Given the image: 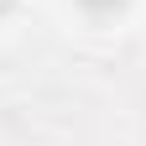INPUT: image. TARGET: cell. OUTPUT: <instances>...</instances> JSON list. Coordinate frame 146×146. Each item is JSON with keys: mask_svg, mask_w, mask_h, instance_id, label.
<instances>
[{"mask_svg": "<svg viewBox=\"0 0 146 146\" xmlns=\"http://www.w3.org/2000/svg\"><path fill=\"white\" fill-rule=\"evenodd\" d=\"M11 11H16V0H0V16H11Z\"/></svg>", "mask_w": 146, "mask_h": 146, "instance_id": "cell-2", "label": "cell"}, {"mask_svg": "<svg viewBox=\"0 0 146 146\" xmlns=\"http://www.w3.org/2000/svg\"><path fill=\"white\" fill-rule=\"evenodd\" d=\"M78 5L89 11V16H115V11H125L131 0H78Z\"/></svg>", "mask_w": 146, "mask_h": 146, "instance_id": "cell-1", "label": "cell"}]
</instances>
